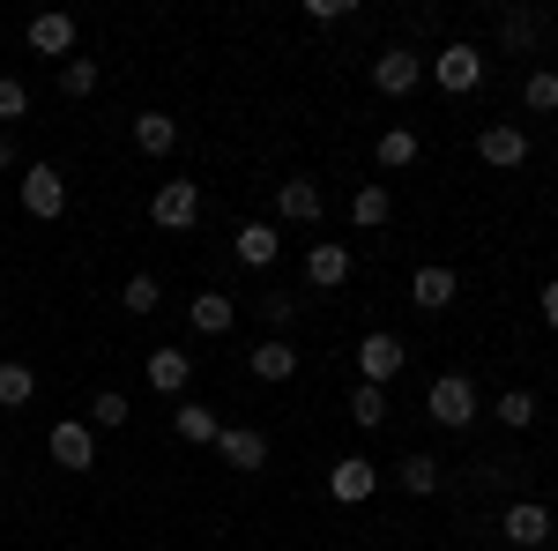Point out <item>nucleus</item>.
<instances>
[{
  "label": "nucleus",
  "instance_id": "b1692460",
  "mask_svg": "<svg viewBox=\"0 0 558 551\" xmlns=\"http://www.w3.org/2000/svg\"><path fill=\"white\" fill-rule=\"evenodd\" d=\"M179 440H186V447H216V432H223V418H216L209 403H179Z\"/></svg>",
  "mask_w": 558,
  "mask_h": 551
},
{
  "label": "nucleus",
  "instance_id": "9d476101",
  "mask_svg": "<svg viewBox=\"0 0 558 551\" xmlns=\"http://www.w3.org/2000/svg\"><path fill=\"white\" fill-rule=\"evenodd\" d=\"M417 75H425V60H417L410 45H387L380 60H373V89H387V97H410Z\"/></svg>",
  "mask_w": 558,
  "mask_h": 551
},
{
  "label": "nucleus",
  "instance_id": "5701e85b",
  "mask_svg": "<svg viewBox=\"0 0 558 551\" xmlns=\"http://www.w3.org/2000/svg\"><path fill=\"white\" fill-rule=\"evenodd\" d=\"M395 484H402V492H410V500H432V492H439V463H432V455H417V447H410V455H402V463H395Z\"/></svg>",
  "mask_w": 558,
  "mask_h": 551
},
{
  "label": "nucleus",
  "instance_id": "72a5a7b5",
  "mask_svg": "<svg viewBox=\"0 0 558 551\" xmlns=\"http://www.w3.org/2000/svg\"><path fill=\"white\" fill-rule=\"evenodd\" d=\"M23 112H31V89L15 75H0V120H23Z\"/></svg>",
  "mask_w": 558,
  "mask_h": 551
},
{
  "label": "nucleus",
  "instance_id": "c9c22d12",
  "mask_svg": "<svg viewBox=\"0 0 558 551\" xmlns=\"http://www.w3.org/2000/svg\"><path fill=\"white\" fill-rule=\"evenodd\" d=\"M0 171H15V142H8V128H0Z\"/></svg>",
  "mask_w": 558,
  "mask_h": 551
},
{
  "label": "nucleus",
  "instance_id": "f3484780",
  "mask_svg": "<svg viewBox=\"0 0 558 551\" xmlns=\"http://www.w3.org/2000/svg\"><path fill=\"white\" fill-rule=\"evenodd\" d=\"M134 149H142V157H172L179 149V120L172 112H134Z\"/></svg>",
  "mask_w": 558,
  "mask_h": 551
},
{
  "label": "nucleus",
  "instance_id": "20e7f679",
  "mask_svg": "<svg viewBox=\"0 0 558 551\" xmlns=\"http://www.w3.org/2000/svg\"><path fill=\"white\" fill-rule=\"evenodd\" d=\"M45 455H52L60 469H75V477L97 469V432H89V418H60L52 432H45Z\"/></svg>",
  "mask_w": 558,
  "mask_h": 551
},
{
  "label": "nucleus",
  "instance_id": "7c9ffc66",
  "mask_svg": "<svg viewBox=\"0 0 558 551\" xmlns=\"http://www.w3.org/2000/svg\"><path fill=\"white\" fill-rule=\"evenodd\" d=\"M120 424H128V395H120V387L89 395V432H120Z\"/></svg>",
  "mask_w": 558,
  "mask_h": 551
},
{
  "label": "nucleus",
  "instance_id": "c85d7f7f",
  "mask_svg": "<svg viewBox=\"0 0 558 551\" xmlns=\"http://www.w3.org/2000/svg\"><path fill=\"white\" fill-rule=\"evenodd\" d=\"M291 321H299V291H260V328L268 336H291Z\"/></svg>",
  "mask_w": 558,
  "mask_h": 551
},
{
  "label": "nucleus",
  "instance_id": "7ed1b4c3",
  "mask_svg": "<svg viewBox=\"0 0 558 551\" xmlns=\"http://www.w3.org/2000/svg\"><path fill=\"white\" fill-rule=\"evenodd\" d=\"M425 410H432V424H447V432L476 424V387H470V373H439V381H432V395H425Z\"/></svg>",
  "mask_w": 558,
  "mask_h": 551
},
{
  "label": "nucleus",
  "instance_id": "39448f33",
  "mask_svg": "<svg viewBox=\"0 0 558 551\" xmlns=\"http://www.w3.org/2000/svg\"><path fill=\"white\" fill-rule=\"evenodd\" d=\"M23 209L38 216V224H60L68 216V179H60V165H23Z\"/></svg>",
  "mask_w": 558,
  "mask_h": 551
},
{
  "label": "nucleus",
  "instance_id": "f257e3e1",
  "mask_svg": "<svg viewBox=\"0 0 558 551\" xmlns=\"http://www.w3.org/2000/svg\"><path fill=\"white\" fill-rule=\"evenodd\" d=\"M425 68H432V83H439V89H454V97H470V89H484V75H492L476 45H439V52H432Z\"/></svg>",
  "mask_w": 558,
  "mask_h": 551
},
{
  "label": "nucleus",
  "instance_id": "4468645a",
  "mask_svg": "<svg viewBox=\"0 0 558 551\" xmlns=\"http://www.w3.org/2000/svg\"><path fill=\"white\" fill-rule=\"evenodd\" d=\"M320 209H328V202H320L313 179H283V187H276V216H283V224H320Z\"/></svg>",
  "mask_w": 558,
  "mask_h": 551
},
{
  "label": "nucleus",
  "instance_id": "f03ea898",
  "mask_svg": "<svg viewBox=\"0 0 558 551\" xmlns=\"http://www.w3.org/2000/svg\"><path fill=\"white\" fill-rule=\"evenodd\" d=\"M149 224H157V231H194V224H202V187H194V179H165V187L149 194Z\"/></svg>",
  "mask_w": 558,
  "mask_h": 551
},
{
  "label": "nucleus",
  "instance_id": "c756f323",
  "mask_svg": "<svg viewBox=\"0 0 558 551\" xmlns=\"http://www.w3.org/2000/svg\"><path fill=\"white\" fill-rule=\"evenodd\" d=\"M120 306H128V313H157V306H165V284L142 268V276H128V284H120Z\"/></svg>",
  "mask_w": 558,
  "mask_h": 551
},
{
  "label": "nucleus",
  "instance_id": "393cba45",
  "mask_svg": "<svg viewBox=\"0 0 558 551\" xmlns=\"http://www.w3.org/2000/svg\"><path fill=\"white\" fill-rule=\"evenodd\" d=\"M31 395H38V373L23 358H0V410H23Z\"/></svg>",
  "mask_w": 558,
  "mask_h": 551
},
{
  "label": "nucleus",
  "instance_id": "6ab92c4d",
  "mask_svg": "<svg viewBox=\"0 0 558 551\" xmlns=\"http://www.w3.org/2000/svg\"><path fill=\"white\" fill-rule=\"evenodd\" d=\"M499 529H507L514 544H529V551H536V544H544V537H551V507H536V500H514Z\"/></svg>",
  "mask_w": 558,
  "mask_h": 551
},
{
  "label": "nucleus",
  "instance_id": "a211bd4d",
  "mask_svg": "<svg viewBox=\"0 0 558 551\" xmlns=\"http://www.w3.org/2000/svg\"><path fill=\"white\" fill-rule=\"evenodd\" d=\"M276 254H283V231H276L268 216H254V224H239V261H246V268H268Z\"/></svg>",
  "mask_w": 558,
  "mask_h": 551
},
{
  "label": "nucleus",
  "instance_id": "412c9836",
  "mask_svg": "<svg viewBox=\"0 0 558 551\" xmlns=\"http://www.w3.org/2000/svg\"><path fill=\"white\" fill-rule=\"evenodd\" d=\"M387 216H395V194H387L380 179H365V187L350 194V224H357V231H380Z\"/></svg>",
  "mask_w": 558,
  "mask_h": 551
},
{
  "label": "nucleus",
  "instance_id": "0eeeda50",
  "mask_svg": "<svg viewBox=\"0 0 558 551\" xmlns=\"http://www.w3.org/2000/svg\"><path fill=\"white\" fill-rule=\"evenodd\" d=\"M216 455L239 469V477H254V469H268V432L260 424H223L216 432Z\"/></svg>",
  "mask_w": 558,
  "mask_h": 551
},
{
  "label": "nucleus",
  "instance_id": "423d86ee",
  "mask_svg": "<svg viewBox=\"0 0 558 551\" xmlns=\"http://www.w3.org/2000/svg\"><path fill=\"white\" fill-rule=\"evenodd\" d=\"M410 366V350H402V336H387V328H373V336L357 343V381H373V387H387L395 373Z\"/></svg>",
  "mask_w": 558,
  "mask_h": 551
},
{
  "label": "nucleus",
  "instance_id": "9b49d317",
  "mask_svg": "<svg viewBox=\"0 0 558 551\" xmlns=\"http://www.w3.org/2000/svg\"><path fill=\"white\" fill-rule=\"evenodd\" d=\"M476 157L499 165V171H514V165H529V134H521L514 120H492V128L476 134Z\"/></svg>",
  "mask_w": 558,
  "mask_h": 551
},
{
  "label": "nucleus",
  "instance_id": "2eb2a0df",
  "mask_svg": "<svg viewBox=\"0 0 558 551\" xmlns=\"http://www.w3.org/2000/svg\"><path fill=\"white\" fill-rule=\"evenodd\" d=\"M454 291H462V276H454V268H439V261H425V268L410 276V298H417L425 313H439V306H454Z\"/></svg>",
  "mask_w": 558,
  "mask_h": 551
},
{
  "label": "nucleus",
  "instance_id": "bb28decb",
  "mask_svg": "<svg viewBox=\"0 0 558 551\" xmlns=\"http://www.w3.org/2000/svg\"><path fill=\"white\" fill-rule=\"evenodd\" d=\"M350 418L365 424V432H380V424H387V387L357 381V387H350Z\"/></svg>",
  "mask_w": 558,
  "mask_h": 551
},
{
  "label": "nucleus",
  "instance_id": "a878e982",
  "mask_svg": "<svg viewBox=\"0 0 558 551\" xmlns=\"http://www.w3.org/2000/svg\"><path fill=\"white\" fill-rule=\"evenodd\" d=\"M373 157H380V171H410L417 165V128H387L373 142Z\"/></svg>",
  "mask_w": 558,
  "mask_h": 551
},
{
  "label": "nucleus",
  "instance_id": "2f4dec72",
  "mask_svg": "<svg viewBox=\"0 0 558 551\" xmlns=\"http://www.w3.org/2000/svg\"><path fill=\"white\" fill-rule=\"evenodd\" d=\"M521 97H529V112H558V68H529Z\"/></svg>",
  "mask_w": 558,
  "mask_h": 551
},
{
  "label": "nucleus",
  "instance_id": "cd10ccee",
  "mask_svg": "<svg viewBox=\"0 0 558 551\" xmlns=\"http://www.w3.org/2000/svg\"><path fill=\"white\" fill-rule=\"evenodd\" d=\"M492 418L507 424V432H529V424H536V395H529V387H507V395L492 403Z\"/></svg>",
  "mask_w": 558,
  "mask_h": 551
},
{
  "label": "nucleus",
  "instance_id": "1a4fd4ad",
  "mask_svg": "<svg viewBox=\"0 0 558 551\" xmlns=\"http://www.w3.org/2000/svg\"><path fill=\"white\" fill-rule=\"evenodd\" d=\"M31 52H45V60H75V15H68V8L31 15Z\"/></svg>",
  "mask_w": 558,
  "mask_h": 551
},
{
  "label": "nucleus",
  "instance_id": "4be33fe9",
  "mask_svg": "<svg viewBox=\"0 0 558 551\" xmlns=\"http://www.w3.org/2000/svg\"><path fill=\"white\" fill-rule=\"evenodd\" d=\"M305 276H313V291L350 284V247H336V239H328V247H313V254H305Z\"/></svg>",
  "mask_w": 558,
  "mask_h": 551
},
{
  "label": "nucleus",
  "instance_id": "aec40b11",
  "mask_svg": "<svg viewBox=\"0 0 558 551\" xmlns=\"http://www.w3.org/2000/svg\"><path fill=\"white\" fill-rule=\"evenodd\" d=\"M186 321H194L202 336H223V328L239 321V306H231L223 291H194V298H186Z\"/></svg>",
  "mask_w": 558,
  "mask_h": 551
},
{
  "label": "nucleus",
  "instance_id": "6e6552de",
  "mask_svg": "<svg viewBox=\"0 0 558 551\" xmlns=\"http://www.w3.org/2000/svg\"><path fill=\"white\" fill-rule=\"evenodd\" d=\"M380 492V469L365 463V455H343V463L328 469V500H343V507H365Z\"/></svg>",
  "mask_w": 558,
  "mask_h": 551
},
{
  "label": "nucleus",
  "instance_id": "f8f14e48",
  "mask_svg": "<svg viewBox=\"0 0 558 551\" xmlns=\"http://www.w3.org/2000/svg\"><path fill=\"white\" fill-rule=\"evenodd\" d=\"M186 381H194V358H186L179 343L149 350V387H157V395H179V403H186Z\"/></svg>",
  "mask_w": 558,
  "mask_h": 551
},
{
  "label": "nucleus",
  "instance_id": "dca6fc26",
  "mask_svg": "<svg viewBox=\"0 0 558 551\" xmlns=\"http://www.w3.org/2000/svg\"><path fill=\"white\" fill-rule=\"evenodd\" d=\"M246 366H254V381H291L299 373V350H291V336H260Z\"/></svg>",
  "mask_w": 558,
  "mask_h": 551
},
{
  "label": "nucleus",
  "instance_id": "473e14b6",
  "mask_svg": "<svg viewBox=\"0 0 558 551\" xmlns=\"http://www.w3.org/2000/svg\"><path fill=\"white\" fill-rule=\"evenodd\" d=\"M60 89L68 97H89L97 89V60H60Z\"/></svg>",
  "mask_w": 558,
  "mask_h": 551
},
{
  "label": "nucleus",
  "instance_id": "ddd939ff",
  "mask_svg": "<svg viewBox=\"0 0 558 551\" xmlns=\"http://www.w3.org/2000/svg\"><path fill=\"white\" fill-rule=\"evenodd\" d=\"M536 38H544V8H536V0H514V8L499 15V45H507V52H529Z\"/></svg>",
  "mask_w": 558,
  "mask_h": 551
},
{
  "label": "nucleus",
  "instance_id": "f704fd0d",
  "mask_svg": "<svg viewBox=\"0 0 558 551\" xmlns=\"http://www.w3.org/2000/svg\"><path fill=\"white\" fill-rule=\"evenodd\" d=\"M536 313H544V328H558V276L544 284V291H536Z\"/></svg>",
  "mask_w": 558,
  "mask_h": 551
}]
</instances>
